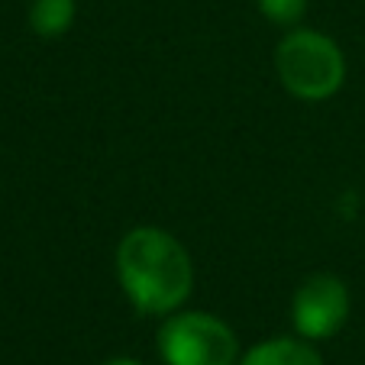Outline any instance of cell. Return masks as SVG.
I'll use <instances>...</instances> for the list:
<instances>
[{"mask_svg": "<svg viewBox=\"0 0 365 365\" xmlns=\"http://www.w3.org/2000/svg\"><path fill=\"white\" fill-rule=\"evenodd\" d=\"M117 275L139 314H172L191 294V255L172 233L136 227L117 246Z\"/></svg>", "mask_w": 365, "mask_h": 365, "instance_id": "1", "label": "cell"}, {"mask_svg": "<svg viewBox=\"0 0 365 365\" xmlns=\"http://www.w3.org/2000/svg\"><path fill=\"white\" fill-rule=\"evenodd\" d=\"M275 71L301 101H327L343 88L346 62L339 46L317 29H294L275 48Z\"/></svg>", "mask_w": 365, "mask_h": 365, "instance_id": "2", "label": "cell"}, {"mask_svg": "<svg viewBox=\"0 0 365 365\" xmlns=\"http://www.w3.org/2000/svg\"><path fill=\"white\" fill-rule=\"evenodd\" d=\"M159 352L168 365H236V333L214 314H175L159 330Z\"/></svg>", "mask_w": 365, "mask_h": 365, "instance_id": "3", "label": "cell"}, {"mask_svg": "<svg viewBox=\"0 0 365 365\" xmlns=\"http://www.w3.org/2000/svg\"><path fill=\"white\" fill-rule=\"evenodd\" d=\"M291 314H294V327L304 339H330L349 317L346 284L333 275H310L297 288Z\"/></svg>", "mask_w": 365, "mask_h": 365, "instance_id": "4", "label": "cell"}, {"mask_svg": "<svg viewBox=\"0 0 365 365\" xmlns=\"http://www.w3.org/2000/svg\"><path fill=\"white\" fill-rule=\"evenodd\" d=\"M240 365H324L304 339H269L242 356Z\"/></svg>", "mask_w": 365, "mask_h": 365, "instance_id": "5", "label": "cell"}, {"mask_svg": "<svg viewBox=\"0 0 365 365\" xmlns=\"http://www.w3.org/2000/svg\"><path fill=\"white\" fill-rule=\"evenodd\" d=\"M71 23H75V0H33L29 7V26L42 39L68 33Z\"/></svg>", "mask_w": 365, "mask_h": 365, "instance_id": "6", "label": "cell"}, {"mask_svg": "<svg viewBox=\"0 0 365 365\" xmlns=\"http://www.w3.org/2000/svg\"><path fill=\"white\" fill-rule=\"evenodd\" d=\"M259 10L278 26H294L307 14V0H259Z\"/></svg>", "mask_w": 365, "mask_h": 365, "instance_id": "7", "label": "cell"}, {"mask_svg": "<svg viewBox=\"0 0 365 365\" xmlns=\"http://www.w3.org/2000/svg\"><path fill=\"white\" fill-rule=\"evenodd\" d=\"M107 365H143V362H136V359H110Z\"/></svg>", "mask_w": 365, "mask_h": 365, "instance_id": "8", "label": "cell"}]
</instances>
